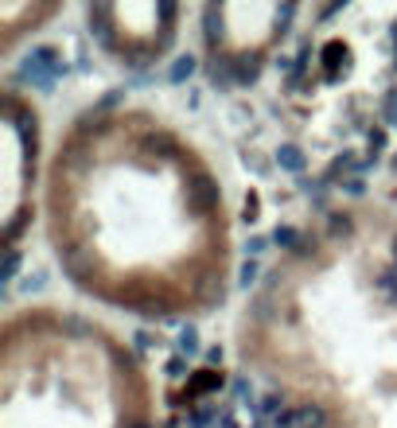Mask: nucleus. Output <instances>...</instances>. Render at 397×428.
<instances>
[{"label": "nucleus", "mask_w": 397, "mask_h": 428, "mask_svg": "<svg viewBox=\"0 0 397 428\" xmlns=\"http://www.w3.org/2000/svg\"><path fill=\"white\" fill-rule=\"evenodd\" d=\"M63 70H66V63L55 47H36V51L28 55V63H23V78H28L31 86H51Z\"/></svg>", "instance_id": "1"}, {"label": "nucleus", "mask_w": 397, "mask_h": 428, "mask_svg": "<svg viewBox=\"0 0 397 428\" xmlns=\"http://www.w3.org/2000/svg\"><path fill=\"white\" fill-rule=\"evenodd\" d=\"M191 195H195V203H198V207H214V203H218V187H214L211 179L203 176V171H198V176H195V187H191Z\"/></svg>", "instance_id": "4"}, {"label": "nucleus", "mask_w": 397, "mask_h": 428, "mask_svg": "<svg viewBox=\"0 0 397 428\" xmlns=\"http://www.w3.org/2000/svg\"><path fill=\"white\" fill-rule=\"evenodd\" d=\"M195 74V59L191 55H184V59H176V67H171V82H184Z\"/></svg>", "instance_id": "7"}, {"label": "nucleus", "mask_w": 397, "mask_h": 428, "mask_svg": "<svg viewBox=\"0 0 397 428\" xmlns=\"http://www.w3.org/2000/svg\"><path fill=\"white\" fill-rule=\"evenodd\" d=\"M218 424H222V428H238V424H234V417H230V413H222V421H218Z\"/></svg>", "instance_id": "16"}, {"label": "nucleus", "mask_w": 397, "mask_h": 428, "mask_svg": "<svg viewBox=\"0 0 397 428\" xmlns=\"http://www.w3.org/2000/svg\"><path fill=\"white\" fill-rule=\"evenodd\" d=\"M218 424L222 421V417H218V409H211V405H206V409H195V413H191V428H206V424Z\"/></svg>", "instance_id": "8"}, {"label": "nucleus", "mask_w": 397, "mask_h": 428, "mask_svg": "<svg viewBox=\"0 0 397 428\" xmlns=\"http://www.w3.org/2000/svg\"><path fill=\"white\" fill-rule=\"evenodd\" d=\"M285 413H288V409H285V401H280L277 393H265L258 405H253V417H258V424H269V428L277 424Z\"/></svg>", "instance_id": "2"}, {"label": "nucleus", "mask_w": 397, "mask_h": 428, "mask_svg": "<svg viewBox=\"0 0 397 428\" xmlns=\"http://www.w3.org/2000/svg\"><path fill=\"white\" fill-rule=\"evenodd\" d=\"M277 160H280V168H288V171H304V152L296 144H280Z\"/></svg>", "instance_id": "5"}, {"label": "nucleus", "mask_w": 397, "mask_h": 428, "mask_svg": "<svg viewBox=\"0 0 397 428\" xmlns=\"http://www.w3.org/2000/svg\"><path fill=\"white\" fill-rule=\"evenodd\" d=\"M253 277H258V265H253V261H245V265H242V281L253 284Z\"/></svg>", "instance_id": "13"}, {"label": "nucleus", "mask_w": 397, "mask_h": 428, "mask_svg": "<svg viewBox=\"0 0 397 428\" xmlns=\"http://www.w3.org/2000/svg\"><path fill=\"white\" fill-rule=\"evenodd\" d=\"M292 428H327L324 405H292Z\"/></svg>", "instance_id": "3"}, {"label": "nucleus", "mask_w": 397, "mask_h": 428, "mask_svg": "<svg viewBox=\"0 0 397 428\" xmlns=\"http://www.w3.org/2000/svg\"><path fill=\"white\" fill-rule=\"evenodd\" d=\"M16 265H20V257H16L12 250H8V265H4V281H12L16 277Z\"/></svg>", "instance_id": "12"}, {"label": "nucleus", "mask_w": 397, "mask_h": 428, "mask_svg": "<svg viewBox=\"0 0 397 428\" xmlns=\"http://www.w3.org/2000/svg\"><path fill=\"white\" fill-rule=\"evenodd\" d=\"M331 230H335V234H339V230H343V234H346V230H351V222H346V214H335V222H331Z\"/></svg>", "instance_id": "14"}, {"label": "nucleus", "mask_w": 397, "mask_h": 428, "mask_svg": "<svg viewBox=\"0 0 397 428\" xmlns=\"http://www.w3.org/2000/svg\"><path fill=\"white\" fill-rule=\"evenodd\" d=\"M222 385V378L214 374V370H203V374L191 382V397H198V393H211V390H218Z\"/></svg>", "instance_id": "6"}, {"label": "nucleus", "mask_w": 397, "mask_h": 428, "mask_svg": "<svg viewBox=\"0 0 397 428\" xmlns=\"http://www.w3.org/2000/svg\"><path fill=\"white\" fill-rule=\"evenodd\" d=\"M370 148H374V152H382V148H386V133H370Z\"/></svg>", "instance_id": "15"}, {"label": "nucleus", "mask_w": 397, "mask_h": 428, "mask_svg": "<svg viewBox=\"0 0 397 428\" xmlns=\"http://www.w3.org/2000/svg\"><path fill=\"white\" fill-rule=\"evenodd\" d=\"M179 351H184V355H195V351H198V335H195V327H184V335H179Z\"/></svg>", "instance_id": "10"}, {"label": "nucleus", "mask_w": 397, "mask_h": 428, "mask_svg": "<svg viewBox=\"0 0 397 428\" xmlns=\"http://www.w3.org/2000/svg\"><path fill=\"white\" fill-rule=\"evenodd\" d=\"M386 125L397 129V90H393L390 97H386Z\"/></svg>", "instance_id": "11"}, {"label": "nucleus", "mask_w": 397, "mask_h": 428, "mask_svg": "<svg viewBox=\"0 0 397 428\" xmlns=\"http://www.w3.org/2000/svg\"><path fill=\"white\" fill-rule=\"evenodd\" d=\"M272 242H277V245H292V250H300V234H296V230L292 226H285V230H277V234H272Z\"/></svg>", "instance_id": "9"}]
</instances>
